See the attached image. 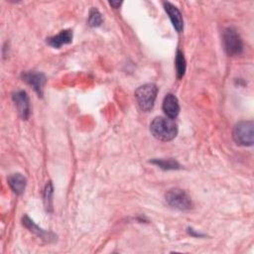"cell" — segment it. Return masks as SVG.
<instances>
[{"label": "cell", "mask_w": 254, "mask_h": 254, "mask_svg": "<svg viewBox=\"0 0 254 254\" xmlns=\"http://www.w3.org/2000/svg\"><path fill=\"white\" fill-rule=\"evenodd\" d=\"M152 135L160 141H171L178 134V126L171 118L156 117L150 124Z\"/></svg>", "instance_id": "obj_1"}, {"label": "cell", "mask_w": 254, "mask_h": 254, "mask_svg": "<svg viewBox=\"0 0 254 254\" xmlns=\"http://www.w3.org/2000/svg\"><path fill=\"white\" fill-rule=\"evenodd\" d=\"M158 93V87L154 83H146L139 86L135 91V98L139 108L144 111H150L154 104Z\"/></svg>", "instance_id": "obj_2"}, {"label": "cell", "mask_w": 254, "mask_h": 254, "mask_svg": "<svg viewBox=\"0 0 254 254\" xmlns=\"http://www.w3.org/2000/svg\"><path fill=\"white\" fill-rule=\"evenodd\" d=\"M166 202L173 208L186 211L192 208V201L190 196L183 190L174 188L169 190L165 194Z\"/></svg>", "instance_id": "obj_3"}, {"label": "cell", "mask_w": 254, "mask_h": 254, "mask_svg": "<svg viewBox=\"0 0 254 254\" xmlns=\"http://www.w3.org/2000/svg\"><path fill=\"white\" fill-rule=\"evenodd\" d=\"M223 47L228 56H239L243 52V41L237 31L233 28H226L222 35Z\"/></svg>", "instance_id": "obj_4"}, {"label": "cell", "mask_w": 254, "mask_h": 254, "mask_svg": "<svg viewBox=\"0 0 254 254\" xmlns=\"http://www.w3.org/2000/svg\"><path fill=\"white\" fill-rule=\"evenodd\" d=\"M233 139L241 146H252L254 143V124L252 120L241 121L233 129Z\"/></svg>", "instance_id": "obj_5"}, {"label": "cell", "mask_w": 254, "mask_h": 254, "mask_svg": "<svg viewBox=\"0 0 254 254\" xmlns=\"http://www.w3.org/2000/svg\"><path fill=\"white\" fill-rule=\"evenodd\" d=\"M12 98L17 107L19 115L25 120L28 119L30 115V100L27 92L24 90L15 91L12 95Z\"/></svg>", "instance_id": "obj_6"}, {"label": "cell", "mask_w": 254, "mask_h": 254, "mask_svg": "<svg viewBox=\"0 0 254 254\" xmlns=\"http://www.w3.org/2000/svg\"><path fill=\"white\" fill-rule=\"evenodd\" d=\"M23 79L31 85L34 90L39 94V96H43V89L46 83V76L42 72L36 71H27L22 74Z\"/></svg>", "instance_id": "obj_7"}, {"label": "cell", "mask_w": 254, "mask_h": 254, "mask_svg": "<svg viewBox=\"0 0 254 254\" xmlns=\"http://www.w3.org/2000/svg\"><path fill=\"white\" fill-rule=\"evenodd\" d=\"M163 5L165 8V11L169 15V18H170L174 28L179 33H181L184 29V20H183V16H182L180 10L170 2H164Z\"/></svg>", "instance_id": "obj_8"}, {"label": "cell", "mask_w": 254, "mask_h": 254, "mask_svg": "<svg viewBox=\"0 0 254 254\" xmlns=\"http://www.w3.org/2000/svg\"><path fill=\"white\" fill-rule=\"evenodd\" d=\"M163 111L168 116V118L171 119H174L179 115L180 104L178 98L174 94L169 93L165 96L163 101Z\"/></svg>", "instance_id": "obj_9"}, {"label": "cell", "mask_w": 254, "mask_h": 254, "mask_svg": "<svg viewBox=\"0 0 254 254\" xmlns=\"http://www.w3.org/2000/svg\"><path fill=\"white\" fill-rule=\"evenodd\" d=\"M72 41V31L71 30H64L60 34L47 39V43L56 49H60L62 46L71 43Z\"/></svg>", "instance_id": "obj_10"}, {"label": "cell", "mask_w": 254, "mask_h": 254, "mask_svg": "<svg viewBox=\"0 0 254 254\" xmlns=\"http://www.w3.org/2000/svg\"><path fill=\"white\" fill-rule=\"evenodd\" d=\"M23 224L28 228L30 229V231H32L33 233L37 234L39 237H41L42 239H45L47 241H51L52 239L55 238V236L50 233V232H47L45 230H43L42 228H40L37 224H35V222L27 215H25L23 217Z\"/></svg>", "instance_id": "obj_11"}, {"label": "cell", "mask_w": 254, "mask_h": 254, "mask_svg": "<svg viewBox=\"0 0 254 254\" xmlns=\"http://www.w3.org/2000/svg\"><path fill=\"white\" fill-rule=\"evenodd\" d=\"M8 184L16 194H22L26 188V179L21 174H13L8 178Z\"/></svg>", "instance_id": "obj_12"}, {"label": "cell", "mask_w": 254, "mask_h": 254, "mask_svg": "<svg viewBox=\"0 0 254 254\" xmlns=\"http://www.w3.org/2000/svg\"><path fill=\"white\" fill-rule=\"evenodd\" d=\"M175 65H176V72H177V77L180 79L185 75L186 72V60L184 57L183 52H181L180 50L177 51L176 54V60H175Z\"/></svg>", "instance_id": "obj_13"}, {"label": "cell", "mask_w": 254, "mask_h": 254, "mask_svg": "<svg viewBox=\"0 0 254 254\" xmlns=\"http://www.w3.org/2000/svg\"><path fill=\"white\" fill-rule=\"evenodd\" d=\"M153 164H156L163 170H176L180 169V164L173 159H155L152 161Z\"/></svg>", "instance_id": "obj_14"}, {"label": "cell", "mask_w": 254, "mask_h": 254, "mask_svg": "<svg viewBox=\"0 0 254 254\" xmlns=\"http://www.w3.org/2000/svg\"><path fill=\"white\" fill-rule=\"evenodd\" d=\"M53 185L51 182H49L45 188L44 191V203L45 207L48 211L53 210Z\"/></svg>", "instance_id": "obj_15"}, {"label": "cell", "mask_w": 254, "mask_h": 254, "mask_svg": "<svg viewBox=\"0 0 254 254\" xmlns=\"http://www.w3.org/2000/svg\"><path fill=\"white\" fill-rule=\"evenodd\" d=\"M101 23H102V17L100 12L97 9L92 8L89 11V15H88V25L90 27H98L101 25Z\"/></svg>", "instance_id": "obj_16"}, {"label": "cell", "mask_w": 254, "mask_h": 254, "mask_svg": "<svg viewBox=\"0 0 254 254\" xmlns=\"http://www.w3.org/2000/svg\"><path fill=\"white\" fill-rule=\"evenodd\" d=\"M109 4H110L113 8L117 9V8H119V7H120V5L122 4V1H110V2H109Z\"/></svg>", "instance_id": "obj_17"}]
</instances>
